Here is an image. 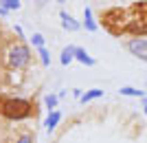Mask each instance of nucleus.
<instances>
[{"mask_svg": "<svg viewBox=\"0 0 147 143\" xmlns=\"http://www.w3.org/2000/svg\"><path fill=\"white\" fill-rule=\"evenodd\" d=\"M73 60H75V46H73V44H68V46H64V49H61L59 64H61V66H68Z\"/></svg>", "mask_w": 147, "mask_h": 143, "instance_id": "6", "label": "nucleus"}, {"mask_svg": "<svg viewBox=\"0 0 147 143\" xmlns=\"http://www.w3.org/2000/svg\"><path fill=\"white\" fill-rule=\"evenodd\" d=\"M16 143H33V139H31L29 134H22V137H20V139H18Z\"/></svg>", "mask_w": 147, "mask_h": 143, "instance_id": "15", "label": "nucleus"}, {"mask_svg": "<svg viewBox=\"0 0 147 143\" xmlns=\"http://www.w3.org/2000/svg\"><path fill=\"white\" fill-rule=\"evenodd\" d=\"M61 121V112L59 110H53V112H49V117H46V121H44V125H46V130L49 132H53L57 128V123Z\"/></svg>", "mask_w": 147, "mask_h": 143, "instance_id": "7", "label": "nucleus"}, {"mask_svg": "<svg viewBox=\"0 0 147 143\" xmlns=\"http://www.w3.org/2000/svg\"><path fill=\"white\" fill-rule=\"evenodd\" d=\"M125 46H127V51L134 57H138L141 62H147V40H143V37H132V40H127Z\"/></svg>", "mask_w": 147, "mask_h": 143, "instance_id": "3", "label": "nucleus"}, {"mask_svg": "<svg viewBox=\"0 0 147 143\" xmlns=\"http://www.w3.org/2000/svg\"><path fill=\"white\" fill-rule=\"evenodd\" d=\"M13 29H16V33H18V37H20V40H24V31H22V26H18V24H16Z\"/></svg>", "mask_w": 147, "mask_h": 143, "instance_id": "16", "label": "nucleus"}, {"mask_svg": "<svg viewBox=\"0 0 147 143\" xmlns=\"http://www.w3.org/2000/svg\"><path fill=\"white\" fill-rule=\"evenodd\" d=\"M59 20H61V26L66 29V31H70V33H75V31H79L81 29V22L79 20H75L70 13H66V11H59Z\"/></svg>", "mask_w": 147, "mask_h": 143, "instance_id": "4", "label": "nucleus"}, {"mask_svg": "<svg viewBox=\"0 0 147 143\" xmlns=\"http://www.w3.org/2000/svg\"><path fill=\"white\" fill-rule=\"evenodd\" d=\"M57 101H59L57 95H46V97H44V106L49 108V112H53L57 108Z\"/></svg>", "mask_w": 147, "mask_h": 143, "instance_id": "12", "label": "nucleus"}, {"mask_svg": "<svg viewBox=\"0 0 147 143\" xmlns=\"http://www.w3.org/2000/svg\"><path fill=\"white\" fill-rule=\"evenodd\" d=\"M37 55H40V60H42L44 66H49V64H51V53H49V49H46V46L37 49Z\"/></svg>", "mask_w": 147, "mask_h": 143, "instance_id": "14", "label": "nucleus"}, {"mask_svg": "<svg viewBox=\"0 0 147 143\" xmlns=\"http://www.w3.org/2000/svg\"><path fill=\"white\" fill-rule=\"evenodd\" d=\"M73 95L77 97V99H81V95H84V90H81V88H75V90H73Z\"/></svg>", "mask_w": 147, "mask_h": 143, "instance_id": "17", "label": "nucleus"}, {"mask_svg": "<svg viewBox=\"0 0 147 143\" xmlns=\"http://www.w3.org/2000/svg\"><path fill=\"white\" fill-rule=\"evenodd\" d=\"M84 26H86V31H90V33H94L99 29V24L94 22V18H92L90 7H84Z\"/></svg>", "mask_w": 147, "mask_h": 143, "instance_id": "5", "label": "nucleus"}, {"mask_svg": "<svg viewBox=\"0 0 147 143\" xmlns=\"http://www.w3.org/2000/svg\"><path fill=\"white\" fill-rule=\"evenodd\" d=\"M0 7H5L7 11H18L22 7V2L20 0H0Z\"/></svg>", "mask_w": 147, "mask_h": 143, "instance_id": "11", "label": "nucleus"}, {"mask_svg": "<svg viewBox=\"0 0 147 143\" xmlns=\"http://www.w3.org/2000/svg\"><path fill=\"white\" fill-rule=\"evenodd\" d=\"M143 108H145V115H147V99H143Z\"/></svg>", "mask_w": 147, "mask_h": 143, "instance_id": "19", "label": "nucleus"}, {"mask_svg": "<svg viewBox=\"0 0 147 143\" xmlns=\"http://www.w3.org/2000/svg\"><path fill=\"white\" fill-rule=\"evenodd\" d=\"M31 112H33V108H31V104L26 99H5L2 104H0V115L7 119H11V121H22V119L31 117Z\"/></svg>", "mask_w": 147, "mask_h": 143, "instance_id": "1", "label": "nucleus"}, {"mask_svg": "<svg viewBox=\"0 0 147 143\" xmlns=\"http://www.w3.org/2000/svg\"><path fill=\"white\" fill-rule=\"evenodd\" d=\"M121 95H125V97H141V99H145V93L143 90H138V88L134 86H121V90H119Z\"/></svg>", "mask_w": 147, "mask_h": 143, "instance_id": "10", "label": "nucleus"}, {"mask_svg": "<svg viewBox=\"0 0 147 143\" xmlns=\"http://www.w3.org/2000/svg\"><path fill=\"white\" fill-rule=\"evenodd\" d=\"M7 13H9V11H7L5 7H0V16H7Z\"/></svg>", "mask_w": 147, "mask_h": 143, "instance_id": "18", "label": "nucleus"}, {"mask_svg": "<svg viewBox=\"0 0 147 143\" xmlns=\"http://www.w3.org/2000/svg\"><path fill=\"white\" fill-rule=\"evenodd\" d=\"M7 60H9V64L13 68H24L31 62V49L24 42H16L11 49L7 51Z\"/></svg>", "mask_w": 147, "mask_h": 143, "instance_id": "2", "label": "nucleus"}, {"mask_svg": "<svg viewBox=\"0 0 147 143\" xmlns=\"http://www.w3.org/2000/svg\"><path fill=\"white\" fill-rule=\"evenodd\" d=\"M29 40H31V44H33V49H42L44 46V35L42 33H33Z\"/></svg>", "mask_w": 147, "mask_h": 143, "instance_id": "13", "label": "nucleus"}, {"mask_svg": "<svg viewBox=\"0 0 147 143\" xmlns=\"http://www.w3.org/2000/svg\"><path fill=\"white\" fill-rule=\"evenodd\" d=\"M75 60H79L86 66H94V57H90L86 53V49H81V46H75Z\"/></svg>", "mask_w": 147, "mask_h": 143, "instance_id": "8", "label": "nucleus"}, {"mask_svg": "<svg viewBox=\"0 0 147 143\" xmlns=\"http://www.w3.org/2000/svg\"><path fill=\"white\" fill-rule=\"evenodd\" d=\"M55 2H59V5H61V2H66V0H55Z\"/></svg>", "mask_w": 147, "mask_h": 143, "instance_id": "20", "label": "nucleus"}, {"mask_svg": "<svg viewBox=\"0 0 147 143\" xmlns=\"http://www.w3.org/2000/svg\"><path fill=\"white\" fill-rule=\"evenodd\" d=\"M99 97H103V90L101 88H92V90H86V93L81 95V104H88V101H94V99H99Z\"/></svg>", "mask_w": 147, "mask_h": 143, "instance_id": "9", "label": "nucleus"}]
</instances>
